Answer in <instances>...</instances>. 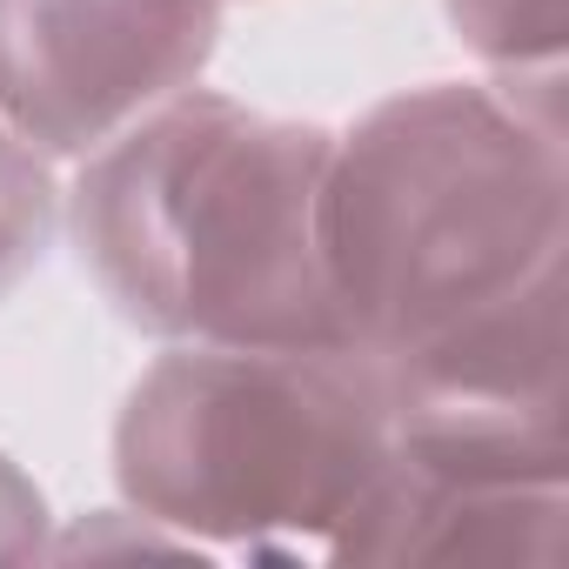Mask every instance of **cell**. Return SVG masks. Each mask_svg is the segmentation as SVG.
I'll list each match as a JSON object with an SVG mask.
<instances>
[{"label": "cell", "mask_w": 569, "mask_h": 569, "mask_svg": "<svg viewBox=\"0 0 569 569\" xmlns=\"http://www.w3.org/2000/svg\"><path fill=\"white\" fill-rule=\"evenodd\" d=\"M329 141L201 81L68 168L61 234L148 342L349 349L322 268Z\"/></svg>", "instance_id": "1"}, {"label": "cell", "mask_w": 569, "mask_h": 569, "mask_svg": "<svg viewBox=\"0 0 569 569\" xmlns=\"http://www.w3.org/2000/svg\"><path fill=\"white\" fill-rule=\"evenodd\" d=\"M562 248V68L396 88L329 141L322 268L356 356L516 296Z\"/></svg>", "instance_id": "2"}, {"label": "cell", "mask_w": 569, "mask_h": 569, "mask_svg": "<svg viewBox=\"0 0 569 569\" xmlns=\"http://www.w3.org/2000/svg\"><path fill=\"white\" fill-rule=\"evenodd\" d=\"M108 462L128 509L234 562H369L402 476L356 349L161 342L114 409Z\"/></svg>", "instance_id": "3"}, {"label": "cell", "mask_w": 569, "mask_h": 569, "mask_svg": "<svg viewBox=\"0 0 569 569\" xmlns=\"http://www.w3.org/2000/svg\"><path fill=\"white\" fill-rule=\"evenodd\" d=\"M396 456L422 482H569L562 268L516 296L369 356Z\"/></svg>", "instance_id": "4"}, {"label": "cell", "mask_w": 569, "mask_h": 569, "mask_svg": "<svg viewBox=\"0 0 569 569\" xmlns=\"http://www.w3.org/2000/svg\"><path fill=\"white\" fill-rule=\"evenodd\" d=\"M228 0H0V114L61 174L201 88Z\"/></svg>", "instance_id": "5"}, {"label": "cell", "mask_w": 569, "mask_h": 569, "mask_svg": "<svg viewBox=\"0 0 569 569\" xmlns=\"http://www.w3.org/2000/svg\"><path fill=\"white\" fill-rule=\"evenodd\" d=\"M569 482H422L396 476V502L369 536V562H516L562 569Z\"/></svg>", "instance_id": "6"}, {"label": "cell", "mask_w": 569, "mask_h": 569, "mask_svg": "<svg viewBox=\"0 0 569 569\" xmlns=\"http://www.w3.org/2000/svg\"><path fill=\"white\" fill-rule=\"evenodd\" d=\"M61 168L0 114V302H14L21 281H34V268L48 261L61 234Z\"/></svg>", "instance_id": "7"}, {"label": "cell", "mask_w": 569, "mask_h": 569, "mask_svg": "<svg viewBox=\"0 0 569 569\" xmlns=\"http://www.w3.org/2000/svg\"><path fill=\"white\" fill-rule=\"evenodd\" d=\"M442 21L482 74L569 68V0H442Z\"/></svg>", "instance_id": "8"}, {"label": "cell", "mask_w": 569, "mask_h": 569, "mask_svg": "<svg viewBox=\"0 0 569 569\" xmlns=\"http://www.w3.org/2000/svg\"><path fill=\"white\" fill-rule=\"evenodd\" d=\"M54 509L41 496V482L0 449V562H48L54 549Z\"/></svg>", "instance_id": "9"}]
</instances>
